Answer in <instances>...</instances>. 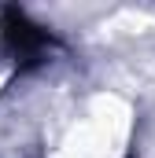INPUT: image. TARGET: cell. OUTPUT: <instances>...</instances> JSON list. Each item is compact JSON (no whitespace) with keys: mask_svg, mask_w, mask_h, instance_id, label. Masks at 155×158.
<instances>
[{"mask_svg":"<svg viewBox=\"0 0 155 158\" xmlns=\"http://www.w3.org/2000/svg\"><path fill=\"white\" fill-rule=\"evenodd\" d=\"M0 44L15 59V70L26 74L37 63H44V55L55 48V37L44 26H37L22 7H4L0 11Z\"/></svg>","mask_w":155,"mask_h":158,"instance_id":"obj_1","label":"cell"}]
</instances>
